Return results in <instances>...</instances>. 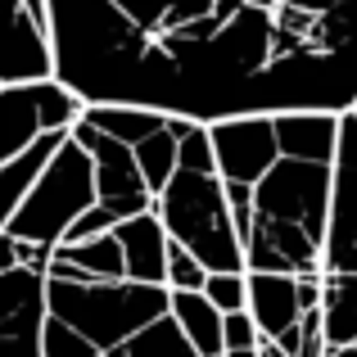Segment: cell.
Here are the masks:
<instances>
[{"label": "cell", "instance_id": "cell-1", "mask_svg": "<svg viewBox=\"0 0 357 357\" xmlns=\"http://www.w3.org/2000/svg\"><path fill=\"white\" fill-rule=\"evenodd\" d=\"M54 82L181 122L357 105V0H50Z\"/></svg>", "mask_w": 357, "mask_h": 357}, {"label": "cell", "instance_id": "cell-2", "mask_svg": "<svg viewBox=\"0 0 357 357\" xmlns=\"http://www.w3.org/2000/svg\"><path fill=\"white\" fill-rule=\"evenodd\" d=\"M331 218V167L276 158L253 185V231L244 271L267 276H321V244Z\"/></svg>", "mask_w": 357, "mask_h": 357}, {"label": "cell", "instance_id": "cell-3", "mask_svg": "<svg viewBox=\"0 0 357 357\" xmlns=\"http://www.w3.org/2000/svg\"><path fill=\"white\" fill-rule=\"evenodd\" d=\"M154 218L163 227V236L181 244L208 276L222 271H244V249L231 231L227 213V190H222L218 172H185L176 167L172 181L163 185V195L154 199Z\"/></svg>", "mask_w": 357, "mask_h": 357}, {"label": "cell", "instance_id": "cell-4", "mask_svg": "<svg viewBox=\"0 0 357 357\" xmlns=\"http://www.w3.org/2000/svg\"><path fill=\"white\" fill-rule=\"evenodd\" d=\"M45 312L59 326H68L73 335H82L100 357H109L136 331L167 317V289L131 285V280H114V285H59V280H45Z\"/></svg>", "mask_w": 357, "mask_h": 357}, {"label": "cell", "instance_id": "cell-5", "mask_svg": "<svg viewBox=\"0 0 357 357\" xmlns=\"http://www.w3.org/2000/svg\"><path fill=\"white\" fill-rule=\"evenodd\" d=\"M86 208H96V167H91L86 149L77 140H63L54 149L50 167L36 176V185L27 190V199L18 204V213L9 218L5 236L18 244H45L59 249V240L68 236V227Z\"/></svg>", "mask_w": 357, "mask_h": 357}, {"label": "cell", "instance_id": "cell-6", "mask_svg": "<svg viewBox=\"0 0 357 357\" xmlns=\"http://www.w3.org/2000/svg\"><path fill=\"white\" fill-rule=\"evenodd\" d=\"M82 100L59 82H36V86H0V167L32 149L41 136H68L82 118Z\"/></svg>", "mask_w": 357, "mask_h": 357}, {"label": "cell", "instance_id": "cell-7", "mask_svg": "<svg viewBox=\"0 0 357 357\" xmlns=\"http://www.w3.org/2000/svg\"><path fill=\"white\" fill-rule=\"evenodd\" d=\"M321 276H357V118H340V149L331 163V218L321 244Z\"/></svg>", "mask_w": 357, "mask_h": 357}, {"label": "cell", "instance_id": "cell-8", "mask_svg": "<svg viewBox=\"0 0 357 357\" xmlns=\"http://www.w3.org/2000/svg\"><path fill=\"white\" fill-rule=\"evenodd\" d=\"M68 136L77 140L82 149H86L91 167H96V204H100V208H109L118 222L154 213V195L145 190V181H140V167H136V154H131L127 145L100 136V131L91 127V122H82V118L73 122Z\"/></svg>", "mask_w": 357, "mask_h": 357}, {"label": "cell", "instance_id": "cell-9", "mask_svg": "<svg viewBox=\"0 0 357 357\" xmlns=\"http://www.w3.org/2000/svg\"><path fill=\"white\" fill-rule=\"evenodd\" d=\"M208 145H213V163H218V181H236V185H258L280 158L271 118L213 122Z\"/></svg>", "mask_w": 357, "mask_h": 357}, {"label": "cell", "instance_id": "cell-10", "mask_svg": "<svg viewBox=\"0 0 357 357\" xmlns=\"http://www.w3.org/2000/svg\"><path fill=\"white\" fill-rule=\"evenodd\" d=\"M45 276L36 271H5L0 276V357H41L45 335Z\"/></svg>", "mask_w": 357, "mask_h": 357}, {"label": "cell", "instance_id": "cell-11", "mask_svg": "<svg viewBox=\"0 0 357 357\" xmlns=\"http://www.w3.org/2000/svg\"><path fill=\"white\" fill-rule=\"evenodd\" d=\"M54 82L50 36L27 18L23 0H0V86Z\"/></svg>", "mask_w": 357, "mask_h": 357}, {"label": "cell", "instance_id": "cell-12", "mask_svg": "<svg viewBox=\"0 0 357 357\" xmlns=\"http://www.w3.org/2000/svg\"><path fill=\"white\" fill-rule=\"evenodd\" d=\"M114 240H118V253H122V276H127L131 285L163 289V280H167V236H163L154 213L118 222Z\"/></svg>", "mask_w": 357, "mask_h": 357}, {"label": "cell", "instance_id": "cell-13", "mask_svg": "<svg viewBox=\"0 0 357 357\" xmlns=\"http://www.w3.org/2000/svg\"><path fill=\"white\" fill-rule=\"evenodd\" d=\"M244 312H249L258 340H280L298 326V294L294 276H267V271H244Z\"/></svg>", "mask_w": 357, "mask_h": 357}, {"label": "cell", "instance_id": "cell-14", "mask_svg": "<svg viewBox=\"0 0 357 357\" xmlns=\"http://www.w3.org/2000/svg\"><path fill=\"white\" fill-rule=\"evenodd\" d=\"M276 127V149L280 158H294V163H335V149H340V118L331 114H285L271 118Z\"/></svg>", "mask_w": 357, "mask_h": 357}, {"label": "cell", "instance_id": "cell-15", "mask_svg": "<svg viewBox=\"0 0 357 357\" xmlns=\"http://www.w3.org/2000/svg\"><path fill=\"white\" fill-rule=\"evenodd\" d=\"M63 140H68V136H59V131H54V136H41L32 149H23L18 158H9V163L0 167V231L9 227V218H14L18 204L27 199V190L36 185V176L50 167L54 149H59Z\"/></svg>", "mask_w": 357, "mask_h": 357}, {"label": "cell", "instance_id": "cell-16", "mask_svg": "<svg viewBox=\"0 0 357 357\" xmlns=\"http://www.w3.org/2000/svg\"><path fill=\"white\" fill-rule=\"evenodd\" d=\"M167 312L181 326L195 357H222V312L204 294H167Z\"/></svg>", "mask_w": 357, "mask_h": 357}, {"label": "cell", "instance_id": "cell-17", "mask_svg": "<svg viewBox=\"0 0 357 357\" xmlns=\"http://www.w3.org/2000/svg\"><path fill=\"white\" fill-rule=\"evenodd\" d=\"M321 326L331 353L357 344V276H321Z\"/></svg>", "mask_w": 357, "mask_h": 357}, {"label": "cell", "instance_id": "cell-18", "mask_svg": "<svg viewBox=\"0 0 357 357\" xmlns=\"http://www.w3.org/2000/svg\"><path fill=\"white\" fill-rule=\"evenodd\" d=\"M82 122H91L100 136H109V140H118V145L136 149L140 140H149L154 131H163L167 118L145 114V109H122V105H86V109H82Z\"/></svg>", "mask_w": 357, "mask_h": 357}, {"label": "cell", "instance_id": "cell-19", "mask_svg": "<svg viewBox=\"0 0 357 357\" xmlns=\"http://www.w3.org/2000/svg\"><path fill=\"white\" fill-rule=\"evenodd\" d=\"M59 253L82 271L86 285H114V280H127L122 276V253H118V240L114 231L100 240H82V244H59Z\"/></svg>", "mask_w": 357, "mask_h": 357}, {"label": "cell", "instance_id": "cell-20", "mask_svg": "<svg viewBox=\"0 0 357 357\" xmlns=\"http://www.w3.org/2000/svg\"><path fill=\"white\" fill-rule=\"evenodd\" d=\"M109 357H195V349L185 344L181 326L167 312V317H158V321H149L145 331H136L127 344H118Z\"/></svg>", "mask_w": 357, "mask_h": 357}, {"label": "cell", "instance_id": "cell-21", "mask_svg": "<svg viewBox=\"0 0 357 357\" xmlns=\"http://www.w3.org/2000/svg\"><path fill=\"white\" fill-rule=\"evenodd\" d=\"M131 154H136V167H140L145 190L158 199V195H163V185L172 181V172H176V136H172V122H163V131H154L149 140H140Z\"/></svg>", "mask_w": 357, "mask_h": 357}, {"label": "cell", "instance_id": "cell-22", "mask_svg": "<svg viewBox=\"0 0 357 357\" xmlns=\"http://www.w3.org/2000/svg\"><path fill=\"white\" fill-rule=\"evenodd\" d=\"M167 122H172V136H176V167H185V172H218L213 145H208V127L181 122V118H167Z\"/></svg>", "mask_w": 357, "mask_h": 357}, {"label": "cell", "instance_id": "cell-23", "mask_svg": "<svg viewBox=\"0 0 357 357\" xmlns=\"http://www.w3.org/2000/svg\"><path fill=\"white\" fill-rule=\"evenodd\" d=\"M204 285H208V271H204L181 244L167 240V280H163V289L167 294H204Z\"/></svg>", "mask_w": 357, "mask_h": 357}, {"label": "cell", "instance_id": "cell-24", "mask_svg": "<svg viewBox=\"0 0 357 357\" xmlns=\"http://www.w3.org/2000/svg\"><path fill=\"white\" fill-rule=\"evenodd\" d=\"M204 298H208V303L218 307L222 317L244 312V271H222V276H208Z\"/></svg>", "mask_w": 357, "mask_h": 357}, {"label": "cell", "instance_id": "cell-25", "mask_svg": "<svg viewBox=\"0 0 357 357\" xmlns=\"http://www.w3.org/2000/svg\"><path fill=\"white\" fill-rule=\"evenodd\" d=\"M41 357H100V353L91 349L82 335H73L68 326H59L50 317V321H45V335H41Z\"/></svg>", "mask_w": 357, "mask_h": 357}, {"label": "cell", "instance_id": "cell-26", "mask_svg": "<svg viewBox=\"0 0 357 357\" xmlns=\"http://www.w3.org/2000/svg\"><path fill=\"white\" fill-rule=\"evenodd\" d=\"M227 190V213H231V231H236L240 249L249 244V231H253V185H236V181H222Z\"/></svg>", "mask_w": 357, "mask_h": 357}, {"label": "cell", "instance_id": "cell-27", "mask_svg": "<svg viewBox=\"0 0 357 357\" xmlns=\"http://www.w3.org/2000/svg\"><path fill=\"white\" fill-rule=\"evenodd\" d=\"M114 227H118V218H114V213H109V208H100V204H96V208H86V213H82L77 222H73V227H68V236H63L59 244H82V240H100V236H109V231H114Z\"/></svg>", "mask_w": 357, "mask_h": 357}, {"label": "cell", "instance_id": "cell-28", "mask_svg": "<svg viewBox=\"0 0 357 357\" xmlns=\"http://www.w3.org/2000/svg\"><path fill=\"white\" fill-rule=\"evenodd\" d=\"M258 349V331H253L249 312L222 317V353H253Z\"/></svg>", "mask_w": 357, "mask_h": 357}, {"label": "cell", "instance_id": "cell-29", "mask_svg": "<svg viewBox=\"0 0 357 357\" xmlns=\"http://www.w3.org/2000/svg\"><path fill=\"white\" fill-rule=\"evenodd\" d=\"M298 357H331V349H326L321 307H312V312H298Z\"/></svg>", "mask_w": 357, "mask_h": 357}, {"label": "cell", "instance_id": "cell-30", "mask_svg": "<svg viewBox=\"0 0 357 357\" xmlns=\"http://www.w3.org/2000/svg\"><path fill=\"white\" fill-rule=\"evenodd\" d=\"M14 244H18V240H14ZM50 253H54V249H45V244H18V267L45 276V267H50Z\"/></svg>", "mask_w": 357, "mask_h": 357}, {"label": "cell", "instance_id": "cell-31", "mask_svg": "<svg viewBox=\"0 0 357 357\" xmlns=\"http://www.w3.org/2000/svg\"><path fill=\"white\" fill-rule=\"evenodd\" d=\"M294 294H298V312L321 307V276H298L294 280Z\"/></svg>", "mask_w": 357, "mask_h": 357}, {"label": "cell", "instance_id": "cell-32", "mask_svg": "<svg viewBox=\"0 0 357 357\" xmlns=\"http://www.w3.org/2000/svg\"><path fill=\"white\" fill-rule=\"evenodd\" d=\"M14 267H18V244L0 231V276H5V271H14Z\"/></svg>", "mask_w": 357, "mask_h": 357}, {"label": "cell", "instance_id": "cell-33", "mask_svg": "<svg viewBox=\"0 0 357 357\" xmlns=\"http://www.w3.org/2000/svg\"><path fill=\"white\" fill-rule=\"evenodd\" d=\"M331 357H357V344H353V349H340V353H331Z\"/></svg>", "mask_w": 357, "mask_h": 357}, {"label": "cell", "instance_id": "cell-34", "mask_svg": "<svg viewBox=\"0 0 357 357\" xmlns=\"http://www.w3.org/2000/svg\"><path fill=\"white\" fill-rule=\"evenodd\" d=\"M222 357H253V353H222Z\"/></svg>", "mask_w": 357, "mask_h": 357}, {"label": "cell", "instance_id": "cell-35", "mask_svg": "<svg viewBox=\"0 0 357 357\" xmlns=\"http://www.w3.org/2000/svg\"><path fill=\"white\" fill-rule=\"evenodd\" d=\"M353 118H357V105H353Z\"/></svg>", "mask_w": 357, "mask_h": 357}]
</instances>
